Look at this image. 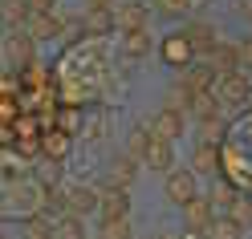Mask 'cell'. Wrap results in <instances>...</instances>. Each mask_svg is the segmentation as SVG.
<instances>
[{
    "label": "cell",
    "instance_id": "8992f818",
    "mask_svg": "<svg viewBox=\"0 0 252 239\" xmlns=\"http://www.w3.org/2000/svg\"><path fill=\"white\" fill-rule=\"evenodd\" d=\"M179 211H183V231H208L212 219H216L212 199H203V195H195L187 207H179Z\"/></svg>",
    "mask_w": 252,
    "mask_h": 239
},
{
    "label": "cell",
    "instance_id": "4fadbf2b",
    "mask_svg": "<svg viewBox=\"0 0 252 239\" xmlns=\"http://www.w3.org/2000/svg\"><path fill=\"white\" fill-rule=\"evenodd\" d=\"M143 162H147L151 170H159V174H167V170H175V142L151 138V150H147V158H143Z\"/></svg>",
    "mask_w": 252,
    "mask_h": 239
},
{
    "label": "cell",
    "instance_id": "ffe728a7",
    "mask_svg": "<svg viewBox=\"0 0 252 239\" xmlns=\"http://www.w3.org/2000/svg\"><path fill=\"white\" fill-rule=\"evenodd\" d=\"M208 239H244V227L232 215H216L212 227H208Z\"/></svg>",
    "mask_w": 252,
    "mask_h": 239
},
{
    "label": "cell",
    "instance_id": "d4e9b609",
    "mask_svg": "<svg viewBox=\"0 0 252 239\" xmlns=\"http://www.w3.org/2000/svg\"><path fill=\"white\" fill-rule=\"evenodd\" d=\"M191 4H195V0H155V12L167 17V21H179V17H187Z\"/></svg>",
    "mask_w": 252,
    "mask_h": 239
},
{
    "label": "cell",
    "instance_id": "ac0fdd59",
    "mask_svg": "<svg viewBox=\"0 0 252 239\" xmlns=\"http://www.w3.org/2000/svg\"><path fill=\"white\" fill-rule=\"evenodd\" d=\"M29 0L21 4V0H4V4H0V17H4V25H8V33H17V28H25L29 25Z\"/></svg>",
    "mask_w": 252,
    "mask_h": 239
},
{
    "label": "cell",
    "instance_id": "7402d4cb",
    "mask_svg": "<svg viewBox=\"0 0 252 239\" xmlns=\"http://www.w3.org/2000/svg\"><path fill=\"white\" fill-rule=\"evenodd\" d=\"M53 239H86V231H82V215L61 211V219L53 223Z\"/></svg>",
    "mask_w": 252,
    "mask_h": 239
},
{
    "label": "cell",
    "instance_id": "603a6c76",
    "mask_svg": "<svg viewBox=\"0 0 252 239\" xmlns=\"http://www.w3.org/2000/svg\"><path fill=\"white\" fill-rule=\"evenodd\" d=\"M167 106H171V109H191V106H195V93H191V85H187L183 77L167 89Z\"/></svg>",
    "mask_w": 252,
    "mask_h": 239
},
{
    "label": "cell",
    "instance_id": "9c48e42d",
    "mask_svg": "<svg viewBox=\"0 0 252 239\" xmlns=\"http://www.w3.org/2000/svg\"><path fill=\"white\" fill-rule=\"evenodd\" d=\"M29 37L33 41H53V37H61L65 33V21L57 17V12H29Z\"/></svg>",
    "mask_w": 252,
    "mask_h": 239
},
{
    "label": "cell",
    "instance_id": "6da1fadb",
    "mask_svg": "<svg viewBox=\"0 0 252 239\" xmlns=\"http://www.w3.org/2000/svg\"><path fill=\"white\" fill-rule=\"evenodd\" d=\"M163 195L175 203V207H187L195 195H199V174L187 170V166H175L167 170V183H163Z\"/></svg>",
    "mask_w": 252,
    "mask_h": 239
},
{
    "label": "cell",
    "instance_id": "f546056e",
    "mask_svg": "<svg viewBox=\"0 0 252 239\" xmlns=\"http://www.w3.org/2000/svg\"><path fill=\"white\" fill-rule=\"evenodd\" d=\"M29 8L33 12H53V0H29Z\"/></svg>",
    "mask_w": 252,
    "mask_h": 239
},
{
    "label": "cell",
    "instance_id": "d6986e66",
    "mask_svg": "<svg viewBox=\"0 0 252 239\" xmlns=\"http://www.w3.org/2000/svg\"><path fill=\"white\" fill-rule=\"evenodd\" d=\"M134 174H138V158L134 154H122L114 162V170H110V186H130Z\"/></svg>",
    "mask_w": 252,
    "mask_h": 239
},
{
    "label": "cell",
    "instance_id": "8fae6325",
    "mask_svg": "<svg viewBox=\"0 0 252 239\" xmlns=\"http://www.w3.org/2000/svg\"><path fill=\"white\" fill-rule=\"evenodd\" d=\"M118 49L126 61H143L151 49H155V41H151V28H126L122 41H118Z\"/></svg>",
    "mask_w": 252,
    "mask_h": 239
},
{
    "label": "cell",
    "instance_id": "7a4b0ae2",
    "mask_svg": "<svg viewBox=\"0 0 252 239\" xmlns=\"http://www.w3.org/2000/svg\"><path fill=\"white\" fill-rule=\"evenodd\" d=\"M216 102H220V106H248V102H252V77H248V73L216 77Z\"/></svg>",
    "mask_w": 252,
    "mask_h": 239
},
{
    "label": "cell",
    "instance_id": "2e32d148",
    "mask_svg": "<svg viewBox=\"0 0 252 239\" xmlns=\"http://www.w3.org/2000/svg\"><path fill=\"white\" fill-rule=\"evenodd\" d=\"M114 28H118L114 8H90L86 12V33L90 37H106V33H114Z\"/></svg>",
    "mask_w": 252,
    "mask_h": 239
},
{
    "label": "cell",
    "instance_id": "f1b7e54d",
    "mask_svg": "<svg viewBox=\"0 0 252 239\" xmlns=\"http://www.w3.org/2000/svg\"><path fill=\"white\" fill-rule=\"evenodd\" d=\"M240 69H252V37L240 41Z\"/></svg>",
    "mask_w": 252,
    "mask_h": 239
},
{
    "label": "cell",
    "instance_id": "d6a6232c",
    "mask_svg": "<svg viewBox=\"0 0 252 239\" xmlns=\"http://www.w3.org/2000/svg\"><path fill=\"white\" fill-rule=\"evenodd\" d=\"M0 57H4V53H0Z\"/></svg>",
    "mask_w": 252,
    "mask_h": 239
},
{
    "label": "cell",
    "instance_id": "5b68a950",
    "mask_svg": "<svg viewBox=\"0 0 252 239\" xmlns=\"http://www.w3.org/2000/svg\"><path fill=\"white\" fill-rule=\"evenodd\" d=\"M98 199H102V190H94L86 183H77V186H65L61 190V203H65V211L69 215H90V211H98Z\"/></svg>",
    "mask_w": 252,
    "mask_h": 239
},
{
    "label": "cell",
    "instance_id": "ba28073f",
    "mask_svg": "<svg viewBox=\"0 0 252 239\" xmlns=\"http://www.w3.org/2000/svg\"><path fill=\"white\" fill-rule=\"evenodd\" d=\"M98 215L102 219H126L130 215V195H126V186H102V199H98Z\"/></svg>",
    "mask_w": 252,
    "mask_h": 239
},
{
    "label": "cell",
    "instance_id": "83f0119b",
    "mask_svg": "<svg viewBox=\"0 0 252 239\" xmlns=\"http://www.w3.org/2000/svg\"><path fill=\"white\" fill-rule=\"evenodd\" d=\"M228 215L240 223V227H252V199H244V195H236L232 199V207H228Z\"/></svg>",
    "mask_w": 252,
    "mask_h": 239
},
{
    "label": "cell",
    "instance_id": "52a82bcc",
    "mask_svg": "<svg viewBox=\"0 0 252 239\" xmlns=\"http://www.w3.org/2000/svg\"><path fill=\"white\" fill-rule=\"evenodd\" d=\"M208 65L216 77H228V73H244L240 69V45H232V41H220L216 49L208 53Z\"/></svg>",
    "mask_w": 252,
    "mask_h": 239
},
{
    "label": "cell",
    "instance_id": "cb8c5ba5",
    "mask_svg": "<svg viewBox=\"0 0 252 239\" xmlns=\"http://www.w3.org/2000/svg\"><path fill=\"white\" fill-rule=\"evenodd\" d=\"M98 239H134V231H130V215H126V219H102Z\"/></svg>",
    "mask_w": 252,
    "mask_h": 239
},
{
    "label": "cell",
    "instance_id": "3957f363",
    "mask_svg": "<svg viewBox=\"0 0 252 239\" xmlns=\"http://www.w3.org/2000/svg\"><path fill=\"white\" fill-rule=\"evenodd\" d=\"M147 126H151V134H155V138L175 142V138L187 130V114H183V109H171V106H163V109H155V118H151Z\"/></svg>",
    "mask_w": 252,
    "mask_h": 239
},
{
    "label": "cell",
    "instance_id": "9a60e30c",
    "mask_svg": "<svg viewBox=\"0 0 252 239\" xmlns=\"http://www.w3.org/2000/svg\"><path fill=\"white\" fill-rule=\"evenodd\" d=\"M191 170H195V174H216V170H220V146H216V142H195Z\"/></svg>",
    "mask_w": 252,
    "mask_h": 239
},
{
    "label": "cell",
    "instance_id": "277c9868",
    "mask_svg": "<svg viewBox=\"0 0 252 239\" xmlns=\"http://www.w3.org/2000/svg\"><path fill=\"white\" fill-rule=\"evenodd\" d=\"M159 57L167 61L171 69H187V61L195 57V49H191V41H187V33H183V28H175V33H167V37H163Z\"/></svg>",
    "mask_w": 252,
    "mask_h": 239
},
{
    "label": "cell",
    "instance_id": "5bb4252c",
    "mask_svg": "<svg viewBox=\"0 0 252 239\" xmlns=\"http://www.w3.org/2000/svg\"><path fill=\"white\" fill-rule=\"evenodd\" d=\"M183 33H187V41H191V49H195V53H203V57H208L216 45H220V33H216L208 21H191V25L183 28Z\"/></svg>",
    "mask_w": 252,
    "mask_h": 239
},
{
    "label": "cell",
    "instance_id": "484cf974",
    "mask_svg": "<svg viewBox=\"0 0 252 239\" xmlns=\"http://www.w3.org/2000/svg\"><path fill=\"white\" fill-rule=\"evenodd\" d=\"M45 154L49 158H65L69 154V134L65 130H49L45 134Z\"/></svg>",
    "mask_w": 252,
    "mask_h": 239
},
{
    "label": "cell",
    "instance_id": "44dd1931",
    "mask_svg": "<svg viewBox=\"0 0 252 239\" xmlns=\"http://www.w3.org/2000/svg\"><path fill=\"white\" fill-rule=\"evenodd\" d=\"M151 126L143 122V126H134V130H130V138H126V154H134L138 158V162H143V158H147V150H151Z\"/></svg>",
    "mask_w": 252,
    "mask_h": 239
},
{
    "label": "cell",
    "instance_id": "4dcf8cb0",
    "mask_svg": "<svg viewBox=\"0 0 252 239\" xmlns=\"http://www.w3.org/2000/svg\"><path fill=\"white\" fill-rule=\"evenodd\" d=\"M90 8H114V0H86Z\"/></svg>",
    "mask_w": 252,
    "mask_h": 239
},
{
    "label": "cell",
    "instance_id": "30bf717a",
    "mask_svg": "<svg viewBox=\"0 0 252 239\" xmlns=\"http://www.w3.org/2000/svg\"><path fill=\"white\" fill-rule=\"evenodd\" d=\"M0 53H8L12 69L33 65V37H29V28H17V33H8V45H4Z\"/></svg>",
    "mask_w": 252,
    "mask_h": 239
},
{
    "label": "cell",
    "instance_id": "4316f807",
    "mask_svg": "<svg viewBox=\"0 0 252 239\" xmlns=\"http://www.w3.org/2000/svg\"><path fill=\"white\" fill-rule=\"evenodd\" d=\"M25 235H29V239H53V219L29 215V219H25Z\"/></svg>",
    "mask_w": 252,
    "mask_h": 239
},
{
    "label": "cell",
    "instance_id": "1f68e13d",
    "mask_svg": "<svg viewBox=\"0 0 252 239\" xmlns=\"http://www.w3.org/2000/svg\"><path fill=\"white\" fill-rule=\"evenodd\" d=\"M0 239H8V235H4V231H0Z\"/></svg>",
    "mask_w": 252,
    "mask_h": 239
},
{
    "label": "cell",
    "instance_id": "836d02e7",
    "mask_svg": "<svg viewBox=\"0 0 252 239\" xmlns=\"http://www.w3.org/2000/svg\"><path fill=\"white\" fill-rule=\"evenodd\" d=\"M163 239H167V235H163Z\"/></svg>",
    "mask_w": 252,
    "mask_h": 239
},
{
    "label": "cell",
    "instance_id": "7c38bea8",
    "mask_svg": "<svg viewBox=\"0 0 252 239\" xmlns=\"http://www.w3.org/2000/svg\"><path fill=\"white\" fill-rule=\"evenodd\" d=\"M114 17H118V28L126 33V28H147L151 25V8L143 4V0H126V4L114 8Z\"/></svg>",
    "mask_w": 252,
    "mask_h": 239
},
{
    "label": "cell",
    "instance_id": "e0dca14e",
    "mask_svg": "<svg viewBox=\"0 0 252 239\" xmlns=\"http://www.w3.org/2000/svg\"><path fill=\"white\" fill-rule=\"evenodd\" d=\"M183 81L191 85V93L199 98V93H216V73H212V65H191L183 73Z\"/></svg>",
    "mask_w": 252,
    "mask_h": 239
}]
</instances>
